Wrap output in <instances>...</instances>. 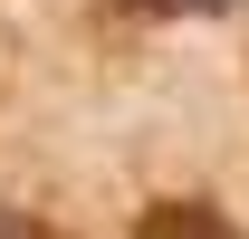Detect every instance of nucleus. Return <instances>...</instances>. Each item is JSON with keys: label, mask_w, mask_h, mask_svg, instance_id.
Wrapping results in <instances>:
<instances>
[{"label": "nucleus", "mask_w": 249, "mask_h": 239, "mask_svg": "<svg viewBox=\"0 0 249 239\" xmlns=\"http://www.w3.org/2000/svg\"><path fill=\"white\" fill-rule=\"evenodd\" d=\"M134 239H249V230L230 220V210L173 191V201H144V210H134Z\"/></svg>", "instance_id": "nucleus-1"}, {"label": "nucleus", "mask_w": 249, "mask_h": 239, "mask_svg": "<svg viewBox=\"0 0 249 239\" xmlns=\"http://www.w3.org/2000/svg\"><path fill=\"white\" fill-rule=\"evenodd\" d=\"M0 239H67V230H48L38 210H10V201H0Z\"/></svg>", "instance_id": "nucleus-2"}, {"label": "nucleus", "mask_w": 249, "mask_h": 239, "mask_svg": "<svg viewBox=\"0 0 249 239\" xmlns=\"http://www.w3.org/2000/svg\"><path fill=\"white\" fill-rule=\"evenodd\" d=\"M154 10H201L211 19V10H240V0H154Z\"/></svg>", "instance_id": "nucleus-3"}]
</instances>
